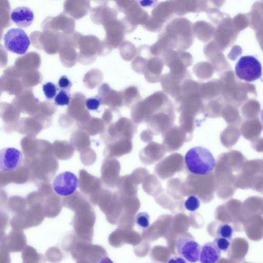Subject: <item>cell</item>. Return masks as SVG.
<instances>
[{
  "mask_svg": "<svg viewBox=\"0 0 263 263\" xmlns=\"http://www.w3.org/2000/svg\"><path fill=\"white\" fill-rule=\"evenodd\" d=\"M168 263H188V261L181 256L177 255L170 258Z\"/></svg>",
  "mask_w": 263,
  "mask_h": 263,
  "instance_id": "17",
  "label": "cell"
},
{
  "mask_svg": "<svg viewBox=\"0 0 263 263\" xmlns=\"http://www.w3.org/2000/svg\"><path fill=\"white\" fill-rule=\"evenodd\" d=\"M11 21L21 28L29 26L34 20L33 11L29 7L20 6L14 8L10 13Z\"/></svg>",
  "mask_w": 263,
  "mask_h": 263,
  "instance_id": "7",
  "label": "cell"
},
{
  "mask_svg": "<svg viewBox=\"0 0 263 263\" xmlns=\"http://www.w3.org/2000/svg\"><path fill=\"white\" fill-rule=\"evenodd\" d=\"M137 224L142 229H146L149 225V215L147 212L138 213L136 216Z\"/></svg>",
  "mask_w": 263,
  "mask_h": 263,
  "instance_id": "13",
  "label": "cell"
},
{
  "mask_svg": "<svg viewBox=\"0 0 263 263\" xmlns=\"http://www.w3.org/2000/svg\"><path fill=\"white\" fill-rule=\"evenodd\" d=\"M22 161V153L15 148L6 147L0 151V170L2 171L15 170Z\"/></svg>",
  "mask_w": 263,
  "mask_h": 263,
  "instance_id": "6",
  "label": "cell"
},
{
  "mask_svg": "<svg viewBox=\"0 0 263 263\" xmlns=\"http://www.w3.org/2000/svg\"><path fill=\"white\" fill-rule=\"evenodd\" d=\"M260 118H261V122L263 124V109H262L261 113H260Z\"/></svg>",
  "mask_w": 263,
  "mask_h": 263,
  "instance_id": "19",
  "label": "cell"
},
{
  "mask_svg": "<svg viewBox=\"0 0 263 263\" xmlns=\"http://www.w3.org/2000/svg\"><path fill=\"white\" fill-rule=\"evenodd\" d=\"M6 48L12 52L25 54L30 45V40L26 32L21 28H11L4 37Z\"/></svg>",
  "mask_w": 263,
  "mask_h": 263,
  "instance_id": "3",
  "label": "cell"
},
{
  "mask_svg": "<svg viewBox=\"0 0 263 263\" xmlns=\"http://www.w3.org/2000/svg\"><path fill=\"white\" fill-rule=\"evenodd\" d=\"M177 254L190 263L199 260L201 246L194 239L188 237H179L175 243Z\"/></svg>",
  "mask_w": 263,
  "mask_h": 263,
  "instance_id": "5",
  "label": "cell"
},
{
  "mask_svg": "<svg viewBox=\"0 0 263 263\" xmlns=\"http://www.w3.org/2000/svg\"><path fill=\"white\" fill-rule=\"evenodd\" d=\"M233 229L232 227L227 223H223L220 225L216 232L217 237L224 238L231 240L233 234Z\"/></svg>",
  "mask_w": 263,
  "mask_h": 263,
  "instance_id": "9",
  "label": "cell"
},
{
  "mask_svg": "<svg viewBox=\"0 0 263 263\" xmlns=\"http://www.w3.org/2000/svg\"><path fill=\"white\" fill-rule=\"evenodd\" d=\"M221 251L213 242H208L201 246L199 261L200 263H217L220 257Z\"/></svg>",
  "mask_w": 263,
  "mask_h": 263,
  "instance_id": "8",
  "label": "cell"
},
{
  "mask_svg": "<svg viewBox=\"0 0 263 263\" xmlns=\"http://www.w3.org/2000/svg\"><path fill=\"white\" fill-rule=\"evenodd\" d=\"M54 101L56 105H68L70 101V94L67 91L61 90L54 97Z\"/></svg>",
  "mask_w": 263,
  "mask_h": 263,
  "instance_id": "10",
  "label": "cell"
},
{
  "mask_svg": "<svg viewBox=\"0 0 263 263\" xmlns=\"http://www.w3.org/2000/svg\"><path fill=\"white\" fill-rule=\"evenodd\" d=\"M101 103V98L98 96L88 98L85 101V105L90 110H97Z\"/></svg>",
  "mask_w": 263,
  "mask_h": 263,
  "instance_id": "14",
  "label": "cell"
},
{
  "mask_svg": "<svg viewBox=\"0 0 263 263\" xmlns=\"http://www.w3.org/2000/svg\"><path fill=\"white\" fill-rule=\"evenodd\" d=\"M235 71L236 76L239 79L251 82L261 77L262 67L260 62L255 57L245 55L240 57L236 63Z\"/></svg>",
  "mask_w": 263,
  "mask_h": 263,
  "instance_id": "2",
  "label": "cell"
},
{
  "mask_svg": "<svg viewBox=\"0 0 263 263\" xmlns=\"http://www.w3.org/2000/svg\"><path fill=\"white\" fill-rule=\"evenodd\" d=\"M188 170L195 175H205L211 172L216 165L211 152L206 148L198 146L190 148L184 156Z\"/></svg>",
  "mask_w": 263,
  "mask_h": 263,
  "instance_id": "1",
  "label": "cell"
},
{
  "mask_svg": "<svg viewBox=\"0 0 263 263\" xmlns=\"http://www.w3.org/2000/svg\"><path fill=\"white\" fill-rule=\"evenodd\" d=\"M99 263H114V262L108 257H104L100 260Z\"/></svg>",
  "mask_w": 263,
  "mask_h": 263,
  "instance_id": "18",
  "label": "cell"
},
{
  "mask_svg": "<svg viewBox=\"0 0 263 263\" xmlns=\"http://www.w3.org/2000/svg\"><path fill=\"white\" fill-rule=\"evenodd\" d=\"M58 85L61 90L68 91L70 89L72 83L67 77L62 76L59 80Z\"/></svg>",
  "mask_w": 263,
  "mask_h": 263,
  "instance_id": "16",
  "label": "cell"
},
{
  "mask_svg": "<svg viewBox=\"0 0 263 263\" xmlns=\"http://www.w3.org/2000/svg\"><path fill=\"white\" fill-rule=\"evenodd\" d=\"M43 90L47 100L52 99L57 95V86L55 84L51 82L43 85Z\"/></svg>",
  "mask_w": 263,
  "mask_h": 263,
  "instance_id": "11",
  "label": "cell"
},
{
  "mask_svg": "<svg viewBox=\"0 0 263 263\" xmlns=\"http://www.w3.org/2000/svg\"><path fill=\"white\" fill-rule=\"evenodd\" d=\"M200 205V202L198 197L194 195L189 196L184 202L185 209L191 212L196 211Z\"/></svg>",
  "mask_w": 263,
  "mask_h": 263,
  "instance_id": "12",
  "label": "cell"
},
{
  "mask_svg": "<svg viewBox=\"0 0 263 263\" xmlns=\"http://www.w3.org/2000/svg\"><path fill=\"white\" fill-rule=\"evenodd\" d=\"M79 185V179L73 173L65 171L58 174L52 182V188L58 195L63 196L73 194Z\"/></svg>",
  "mask_w": 263,
  "mask_h": 263,
  "instance_id": "4",
  "label": "cell"
},
{
  "mask_svg": "<svg viewBox=\"0 0 263 263\" xmlns=\"http://www.w3.org/2000/svg\"><path fill=\"white\" fill-rule=\"evenodd\" d=\"M213 242L220 251L223 252H226L231 245L230 240L219 237H216Z\"/></svg>",
  "mask_w": 263,
  "mask_h": 263,
  "instance_id": "15",
  "label": "cell"
}]
</instances>
